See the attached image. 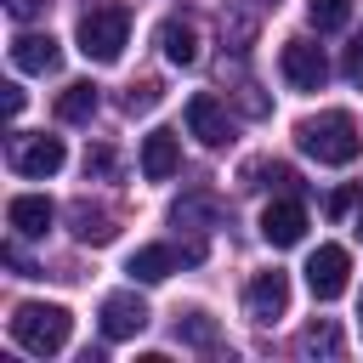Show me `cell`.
Wrapping results in <instances>:
<instances>
[{
	"label": "cell",
	"mask_w": 363,
	"mask_h": 363,
	"mask_svg": "<svg viewBox=\"0 0 363 363\" xmlns=\"http://www.w3.org/2000/svg\"><path fill=\"white\" fill-rule=\"evenodd\" d=\"M295 142H301V153H312L318 164H352V159L363 153V130H357V119H352L346 108H329V113L301 119V125H295Z\"/></svg>",
	"instance_id": "obj_1"
},
{
	"label": "cell",
	"mask_w": 363,
	"mask_h": 363,
	"mask_svg": "<svg viewBox=\"0 0 363 363\" xmlns=\"http://www.w3.org/2000/svg\"><path fill=\"white\" fill-rule=\"evenodd\" d=\"M68 329H74V318H68V306H57V301H23V306L11 312V340H17L23 352H34V357L62 352V346H68Z\"/></svg>",
	"instance_id": "obj_2"
},
{
	"label": "cell",
	"mask_w": 363,
	"mask_h": 363,
	"mask_svg": "<svg viewBox=\"0 0 363 363\" xmlns=\"http://www.w3.org/2000/svg\"><path fill=\"white\" fill-rule=\"evenodd\" d=\"M79 51L91 57V62H119V51H125V40H130V11L125 6H91L85 17H79Z\"/></svg>",
	"instance_id": "obj_3"
},
{
	"label": "cell",
	"mask_w": 363,
	"mask_h": 363,
	"mask_svg": "<svg viewBox=\"0 0 363 363\" xmlns=\"http://www.w3.org/2000/svg\"><path fill=\"white\" fill-rule=\"evenodd\" d=\"M62 159H68L62 136H11V170H17V176H28V182L57 176V170H62Z\"/></svg>",
	"instance_id": "obj_4"
},
{
	"label": "cell",
	"mask_w": 363,
	"mask_h": 363,
	"mask_svg": "<svg viewBox=\"0 0 363 363\" xmlns=\"http://www.w3.org/2000/svg\"><path fill=\"white\" fill-rule=\"evenodd\" d=\"M199 255H204V244H187V250H176V244H142V250L125 261V272H130L136 284H159V278L182 272V261H199Z\"/></svg>",
	"instance_id": "obj_5"
},
{
	"label": "cell",
	"mask_w": 363,
	"mask_h": 363,
	"mask_svg": "<svg viewBox=\"0 0 363 363\" xmlns=\"http://www.w3.org/2000/svg\"><path fill=\"white\" fill-rule=\"evenodd\" d=\"M278 68H284V79H289L295 91H323V79H329L323 45H312V40H284V57H278Z\"/></svg>",
	"instance_id": "obj_6"
},
{
	"label": "cell",
	"mask_w": 363,
	"mask_h": 363,
	"mask_svg": "<svg viewBox=\"0 0 363 363\" xmlns=\"http://www.w3.org/2000/svg\"><path fill=\"white\" fill-rule=\"evenodd\" d=\"M346 278H352V255H346L340 244H318L312 261H306V289H312L318 301H335V295L346 289Z\"/></svg>",
	"instance_id": "obj_7"
},
{
	"label": "cell",
	"mask_w": 363,
	"mask_h": 363,
	"mask_svg": "<svg viewBox=\"0 0 363 363\" xmlns=\"http://www.w3.org/2000/svg\"><path fill=\"white\" fill-rule=\"evenodd\" d=\"M96 323H102V340H136V335L147 329V306H142V295L119 289V295H108V301H102Z\"/></svg>",
	"instance_id": "obj_8"
},
{
	"label": "cell",
	"mask_w": 363,
	"mask_h": 363,
	"mask_svg": "<svg viewBox=\"0 0 363 363\" xmlns=\"http://www.w3.org/2000/svg\"><path fill=\"white\" fill-rule=\"evenodd\" d=\"M244 306H250V318L255 323H272V318H284L289 312V278L272 267V272H255L250 278V289H244Z\"/></svg>",
	"instance_id": "obj_9"
},
{
	"label": "cell",
	"mask_w": 363,
	"mask_h": 363,
	"mask_svg": "<svg viewBox=\"0 0 363 363\" xmlns=\"http://www.w3.org/2000/svg\"><path fill=\"white\" fill-rule=\"evenodd\" d=\"M187 130L204 142V147H227L233 142V125H227V108L210 96V91H199V96H187Z\"/></svg>",
	"instance_id": "obj_10"
},
{
	"label": "cell",
	"mask_w": 363,
	"mask_h": 363,
	"mask_svg": "<svg viewBox=\"0 0 363 363\" xmlns=\"http://www.w3.org/2000/svg\"><path fill=\"white\" fill-rule=\"evenodd\" d=\"M261 238H267L272 250L301 244V238H306V210H301L295 199H272V204L261 210Z\"/></svg>",
	"instance_id": "obj_11"
},
{
	"label": "cell",
	"mask_w": 363,
	"mask_h": 363,
	"mask_svg": "<svg viewBox=\"0 0 363 363\" xmlns=\"http://www.w3.org/2000/svg\"><path fill=\"white\" fill-rule=\"evenodd\" d=\"M182 170V142H176V130H147L142 136V176L147 182H170Z\"/></svg>",
	"instance_id": "obj_12"
},
{
	"label": "cell",
	"mask_w": 363,
	"mask_h": 363,
	"mask_svg": "<svg viewBox=\"0 0 363 363\" xmlns=\"http://www.w3.org/2000/svg\"><path fill=\"white\" fill-rule=\"evenodd\" d=\"M6 221H11L17 238H45V227L57 221V210H51V199H40V193H17V199L6 204Z\"/></svg>",
	"instance_id": "obj_13"
},
{
	"label": "cell",
	"mask_w": 363,
	"mask_h": 363,
	"mask_svg": "<svg viewBox=\"0 0 363 363\" xmlns=\"http://www.w3.org/2000/svg\"><path fill=\"white\" fill-rule=\"evenodd\" d=\"M11 62H17L23 74H51V68L62 62V45H57L51 34H17V40H11Z\"/></svg>",
	"instance_id": "obj_14"
},
{
	"label": "cell",
	"mask_w": 363,
	"mask_h": 363,
	"mask_svg": "<svg viewBox=\"0 0 363 363\" xmlns=\"http://www.w3.org/2000/svg\"><path fill=\"white\" fill-rule=\"evenodd\" d=\"M159 51H164L176 68H193V62H199V28L182 23V17H164V23H159Z\"/></svg>",
	"instance_id": "obj_15"
},
{
	"label": "cell",
	"mask_w": 363,
	"mask_h": 363,
	"mask_svg": "<svg viewBox=\"0 0 363 363\" xmlns=\"http://www.w3.org/2000/svg\"><path fill=\"white\" fill-rule=\"evenodd\" d=\"M96 102H102L96 85H91V79H74V85H62V96H57V119H62V125H85V119L96 113Z\"/></svg>",
	"instance_id": "obj_16"
},
{
	"label": "cell",
	"mask_w": 363,
	"mask_h": 363,
	"mask_svg": "<svg viewBox=\"0 0 363 363\" xmlns=\"http://www.w3.org/2000/svg\"><path fill=\"white\" fill-rule=\"evenodd\" d=\"M176 340H182V346L210 352V346L221 340V329H216V318H210V312H199V306H193V312H176Z\"/></svg>",
	"instance_id": "obj_17"
},
{
	"label": "cell",
	"mask_w": 363,
	"mask_h": 363,
	"mask_svg": "<svg viewBox=\"0 0 363 363\" xmlns=\"http://www.w3.org/2000/svg\"><path fill=\"white\" fill-rule=\"evenodd\" d=\"M295 352H301V357H340V329H335L329 318H318V323H306V329H301Z\"/></svg>",
	"instance_id": "obj_18"
},
{
	"label": "cell",
	"mask_w": 363,
	"mask_h": 363,
	"mask_svg": "<svg viewBox=\"0 0 363 363\" xmlns=\"http://www.w3.org/2000/svg\"><path fill=\"white\" fill-rule=\"evenodd\" d=\"M74 238H79V244H108V238H113V216H108V210H91V204L79 199V204H74Z\"/></svg>",
	"instance_id": "obj_19"
},
{
	"label": "cell",
	"mask_w": 363,
	"mask_h": 363,
	"mask_svg": "<svg viewBox=\"0 0 363 363\" xmlns=\"http://www.w3.org/2000/svg\"><path fill=\"white\" fill-rule=\"evenodd\" d=\"M306 17H312V28H346V17H352V0H306Z\"/></svg>",
	"instance_id": "obj_20"
},
{
	"label": "cell",
	"mask_w": 363,
	"mask_h": 363,
	"mask_svg": "<svg viewBox=\"0 0 363 363\" xmlns=\"http://www.w3.org/2000/svg\"><path fill=\"white\" fill-rule=\"evenodd\" d=\"M159 96H164V91H159L153 79H142V85L125 91V113H147V108H159Z\"/></svg>",
	"instance_id": "obj_21"
},
{
	"label": "cell",
	"mask_w": 363,
	"mask_h": 363,
	"mask_svg": "<svg viewBox=\"0 0 363 363\" xmlns=\"http://www.w3.org/2000/svg\"><path fill=\"white\" fill-rule=\"evenodd\" d=\"M346 79H352V85L363 91V34H357V40L346 45Z\"/></svg>",
	"instance_id": "obj_22"
},
{
	"label": "cell",
	"mask_w": 363,
	"mask_h": 363,
	"mask_svg": "<svg viewBox=\"0 0 363 363\" xmlns=\"http://www.w3.org/2000/svg\"><path fill=\"white\" fill-rule=\"evenodd\" d=\"M6 11H11L17 23H28V17H45V11H51V0H6Z\"/></svg>",
	"instance_id": "obj_23"
},
{
	"label": "cell",
	"mask_w": 363,
	"mask_h": 363,
	"mask_svg": "<svg viewBox=\"0 0 363 363\" xmlns=\"http://www.w3.org/2000/svg\"><path fill=\"white\" fill-rule=\"evenodd\" d=\"M238 108H244L250 119H261V113H267V96H261L255 85H238Z\"/></svg>",
	"instance_id": "obj_24"
},
{
	"label": "cell",
	"mask_w": 363,
	"mask_h": 363,
	"mask_svg": "<svg viewBox=\"0 0 363 363\" xmlns=\"http://www.w3.org/2000/svg\"><path fill=\"white\" fill-rule=\"evenodd\" d=\"M91 170L108 176V170H113V153H108V147H91V153H85V176H91Z\"/></svg>",
	"instance_id": "obj_25"
},
{
	"label": "cell",
	"mask_w": 363,
	"mask_h": 363,
	"mask_svg": "<svg viewBox=\"0 0 363 363\" xmlns=\"http://www.w3.org/2000/svg\"><path fill=\"white\" fill-rule=\"evenodd\" d=\"M352 204H357V193H352V187H346V193H335V199H329V216H346V210H352Z\"/></svg>",
	"instance_id": "obj_26"
},
{
	"label": "cell",
	"mask_w": 363,
	"mask_h": 363,
	"mask_svg": "<svg viewBox=\"0 0 363 363\" xmlns=\"http://www.w3.org/2000/svg\"><path fill=\"white\" fill-rule=\"evenodd\" d=\"M6 113H11V119L23 113V91H17V85H6Z\"/></svg>",
	"instance_id": "obj_27"
},
{
	"label": "cell",
	"mask_w": 363,
	"mask_h": 363,
	"mask_svg": "<svg viewBox=\"0 0 363 363\" xmlns=\"http://www.w3.org/2000/svg\"><path fill=\"white\" fill-rule=\"evenodd\" d=\"M357 238H363V204H357Z\"/></svg>",
	"instance_id": "obj_28"
},
{
	"label": "cell",
	"mask_w": 363,
	"mask_h": 363,
	"mask_svg": "<svg viewBox=\"0 0 363 363\" xmlns=\"http://www.w3.org/2000/svg\"><path fill=\"white\" fill-rule=\"evenodd\" d=\"M357 318H363V301H357Z\"/></svg>",
	"instance_id": "obj_29"
}]
</instances>
